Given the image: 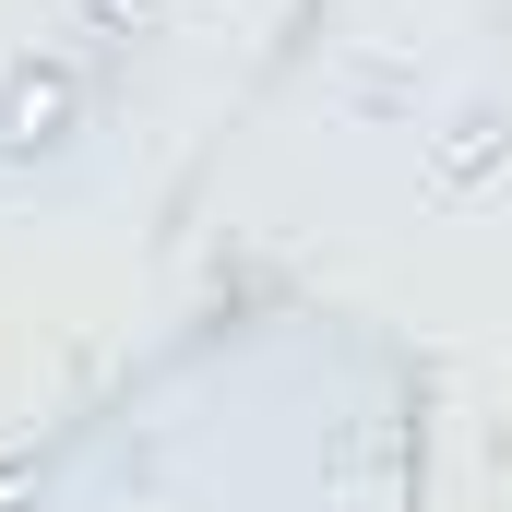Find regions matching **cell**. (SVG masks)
I'll return each instance as SVG.
<instances>
[{
  "mask_svg": "<svg viewBox=\"0 0 512 512\" xmlns=\"http://www.w3.org/2000/svg\"><path fill=\"white\" fill-rule=\"evenodd\" d=\"M501 155H512V120H501V108H465V120L441 131V155H429V179H441V191H477V179H489Z\"/></svg>",
  "mask_w": 512,
  "mask_h": 512,
  "instance_id": "7a4b0ae2",
  "label": "cell"
},
{
  "mask_svg": "<svg viewBox=\"0 0 512 512\" xmlns=\"http://www.w3.org/2000/svg\"><path fill=\"white\" fill-rule=\"evenodd\" d=\"M84 131H96V72H84L72 48H12V60H0V167H12V179L72 167Z\"/></svg>",
  "mask_w": 512,
  "mask_h": 512,
  "instance_id": "6da1fadb",
  "label": "cell"
},
{
  "mask_svg": "<svg viewBox=\"0 0 512 512\" xmlns=\"http://www.w3.org/2000/svg\"><path fill=\"white\" fill-rule=\"evenodd\" d=\"M60 36H96V48L155 36V0H60Z\"/></svg>",
  "mask_w": 512,
  "mask_h": 512,
  "instance_id": "3957f363",
  "label": "cell"
},
{
  "mask_svg": "<svg viewBox=\"0 0 512 512\" xmlns=\"http://www.w3.org/2000/svg\"><path fill=\"white\" fill-rule=\"evenodd\" d=\"M36 489H48V453H0V512H24Z\"/></svg>",
  "mask_w": 512,
  "mask_h": 512,
  "instance_id": "277c9868",
  "label": "cell"
}]
</instances>
